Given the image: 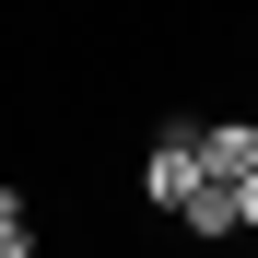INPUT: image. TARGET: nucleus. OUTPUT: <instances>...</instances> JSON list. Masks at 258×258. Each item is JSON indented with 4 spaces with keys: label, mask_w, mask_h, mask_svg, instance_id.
<instances>
[{
    "label": "nucleus",
    "mask_w": 258,
    "mask_h": 258,
    "mask_svg": "<svg viewBox=\"0 0 258 258\" xmlns=\"http://www.w3.org/2000/svg\"><path fill=\"white\" fill-rule=\"evenodd\" d=\"M235 211H246V223H258V164H246V176H235Z\"/></svg>",
    "instance_id": "nucleus-5"
},
{
    "label": "nucleus",
    "mask_w": 258,
    "mask_h": 258,
    "mask_svg": "<svg viewBox=\"0 0 258 258\" xmlns=\"http://www.w3.org/2000/svg\"><path fill=\"white\" fill-rule=\"evenodd\" d=\"M246 164H258V117H211V129H200V176H223V188H235Z\"/></svg>",
    "instance_id": "nucleus-2"
},
{
    "label": "nucleus",
    "mask_w": 258,
    "mask_h": 258,
    "mask_svg": "<svg viewBox=\"0 0 258 258\" xmlns=\"http://www.w3.org/2000/svg\"><path fill=\"white\" fill-rule=\"evenodd\" d=\"M188 188H200V129H164L153 164H141V200L153 211H188Z\"/></svg>",
    "instance_id": "nucleus-1"
},
{
    "label": "nucleus",
    "mask_w": 258,
    "mask_h": 258,
    "mask_svg": "<svg viewBox=\"0 0 258 258\" xmlns=\"http://www.w3.org/2000/svg\"><path fill=\"white\" fill-rule=\"evenodd\" d=\"M0 258H35V211H24L12 188H0Z\"/></svg>",
    "instance_id": "nucleus-4"
},
{
    "label": "nucleus",
    "mask_w": 258,
    "mask_h": 258,
    "mask_svg": "<svg viewBox=\"0 0 258 258\" xmlns=\"http://www.w3.org/2000/svg\"><path fill=\"white\" fill-rule=\"evenodd\" d=\"M235 223H246L235 188H223V176H200V188H188V235H235Z\"/></svg>",
    "instance_id": "nucleus-3"
}]
</instances>
